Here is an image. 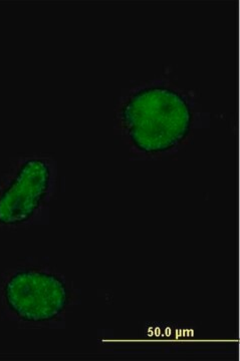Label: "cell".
I'll use <instances>...</instances> for the list:
<instances>
[{"label": "cell", "mask_w": 240, "mask_h": 361, "mask_svg": "<svg viewBox=\"0 0 240 361\" xmlns=\"http://www.w3.org/2000/svg\"><path fill=\"white\" fill-rule=\"evenodd\" d=\"M193 97L165 80L132 87L114 111V127L137 153L164 155L184 144L193 129Z\"/></svg>", "instance_id": "1"}, {"label": "cell", "mask_w": 240, "mask_h": 361, "mask_svg": "<svg viewBox=\"0 0 240 361\" xmlns=\"http://www.w3.org/2000/svg\"><path fill=\"white\" fill-rule=\"evenodd\" d=\"M58 180L54 159L18 157L0 178V229L30 224L51 203Z\"/></svg>", "instance_id": "2"}, {"label": "cell", "mask_w": 240, "mask_h": 361, "mask_svg": "<svg viewBox=\"0 0 240 361\" xmlns=\"http://www.w3.org/2000/svg\"><path fill=\"white\" fill-rule=\"evenodd\" d=\"M1 299L9 314L20 322L40 324L65 312L70 292L63 278L40 268H20L2 282Z\"/></svg>", "instance_id": "3"}]
</instances>
